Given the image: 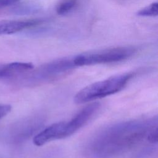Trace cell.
I'll return each instance as SVG.
<instances>
[{
	"label": "cell",
	"instance_id": "7",
	"mask_svg": "<svg viewBox=\"0 0 158 158\" xmlns=\"http://www.w3.org/2000/svg\"><path fill=\"white\" fill-rule=\"evenodd\" d=\"M34 67L29 62H12L0 65V78H7L31 71Z\"/></svg>",
	"mask_w": 158,
	"mask_h": 158
},
{
	"label": "cell",
	"instance_id": "9",
	"mask_svg": "<svg viewBox=\"0 0 158 158\" xmlns=\"http://www.w3.org/2000/svg\"><path fill=\"white\" fill-rule=\"evenodd\" d=\"M158 4L153 2L139 10L137 15L141 17H155L157 15Z\"/></svg>",
	"mask_w": 158,
	"mask_h": 158
},
{
	"label": "cell",
	"instance_id": "3",
	"mask_svg": "<svg viewBox=\"0 0 158 158\" xmlns=\"http://www.w3.org/2000/svg\"><path fill=\"white\" fill-rule=\"evenodd\" d=\"M133 76V73H125L90 84L75 95L74 102L84 104L118 93L127 85Z\"/></svg>",
	"mask_w": 158,
	"mask_h": 158
},
{
	"label": "cell",
	"instance_id": "6",
	"mask_svg": "<svg viewBox=\"0 0 158 158\" xmlns=\"http://www.w3.org/2000/svg\"><path fill=\"white\" fill-rule=\"evenodd\" d=\"M42 22L41 20H1L0 35H11L25 29L36 26Z\"/></svg>",
	"mask_w": 158,
	"mask_h": 158
},
{
	"label": "cell",
	"instance_id": "8",
	"mask_svg": "<svg viewBox=\"0 0 158 158\" xmlns=\"http://www.w3.org/2000/svg\"><path fill=\"white\" fill-rule=\"evenodd\" d=\"M78 0H60L56 7L59 15H64L70 13L77 6Z\"/></svg>",
	"mask_w": 158,
	"mask_h": 158
},
{
	"label": "cell",
	"instance_id": "11",
	"mask_svg": "<svg viewBox=\"0 0 158 158\" xmlns=\"http://www.w3.org/2000/svg\"><path fill=\"white\" fill-rule=\"evenodd\" d=\"M20 0H0V7H4L12 5Z\"/></svg>",
	"mask_w": 158,
	"mask_h": 158
},
{
	"label": "cell",
	"instance_id": "2",
	"mask_svg": "<svg viewBox=\"0 0 158 158\" xmlns=\"http://www.w3.org/2000/svg\"><path fill=\"white\" fill-rule=\"evenodd\" d=\"M100 107L98 102L91 103L83 107L67 122H60L48 126L34 136V144L40 146L49 141L71 136L85 126L97 114Z\"/></svg>",
	"mask_w": 158,
	"mask_h": 158
},
{
	"label": "cell",
	"instance_id": "5",
	"mask_svg": "<svg viewBox=\"0 0 158 158\" xmlns=\"http://www.w3.org/2000/svg\"><path fill=\"white\" fill-rule=\"evenodd\" d=\"M75 67L73 57L55 60L37 69L30 77V81L33 83L50 81L67 73Z\"/></svg>",
	"mask_w": 158,
	"mask_h": 158
},
{
	"label": "cell",
	"instance_id": "1",
	"mask_svg": "<svg viewBox=\"0 0 158 158\" xmlns=\"http://www.w3.org/2000/svg\"><path fill=\"white\" fill-rule=\"evenodd\" d=\"M157 125V118L121 122L107 126L88 141L86 152L91 158H112L139 144L151 128Z\"/></svg>",
	"mask_w": 158,
	"mask_h": 158
},
{
	"label": "cell",
	"instance_id": "4",
	"mask_svg": "<svg viewBox=\"0 0 158 158\" xmlns=\"http://www.w3.org/2000/svg\"><path fill=\"white\" fill-rule=\"evenodd\" d=\"M136 49L131 46H119L85 52L73 57L75 67L117 62L131 57Z\"/></svg>",
	"mask_w": 158,
	"mask_h": 158
},
{
	"label": "cell",
	"instance_id": "10",
	"mask_svg": "<svg viewBox=\"0 0 158 158\" xmlns=\"http://www.w3.org/2000/svg\"><path fill=\"white\" fill-rule=\"evenodd\" d=\"M11 109L10 105L0 104V119L7 115L10 112Z\"/></svg>",
	"mask_w": 158,
	"mask_h": 158
}]
</instances>
